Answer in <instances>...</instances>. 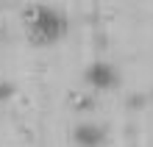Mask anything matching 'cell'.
Masks as SVG:
<instances>
[{"label":"cell","instance_id":"obj_1","mask_svg":"<svg viewBox=\"0 0 153 147\" xmlns=\"http://www.w3.org/2000/svg\"><path fill=\"white\" fill-rule=\"evenodd\" d=\"M70 20L64 11L53 6H33L28 14V42L33 47H50L64 39Z\"/></svg>","mask_w":153,"mask_h":147},{"label":"cell","instance_id":"obj_2","mask_svg":"<svg viewBox=\"0 0 153 147\" xmlns=\"http://www.w3.org/2000/svg\"><path fill=\"white\" fill-rule=\"evenodd\" d=\"M84 81L92 89L106 92V89H114L120 83V72H117V67L109 64V61H95V64H89L84 69Z\"/></svg>","mask_w":153,"mask_h":147},{"label":"cell","instance_id":"obj_3","mask_svg":"<svg viewBox=\"0 0 153 147\" xmlns=\"http://www.w3.org/2000/svg\"><path fill=\"white\" fill-rule=\"evenodd\" d=\"M106 136H109L106 128L92 122V119H81V122L73 128V142L78 147H100L106 142Z\"/></svg>","mask_w":153,"mask_h":147},{"label":"cell","instance_id":"obj_4","mask_svg":"<svg viewBox=\"0 0 153 147\" xmlns=\"http://www.w3.org/2000/svg\"><path fill=\"white\" fill-rule=\"evenodd\" d=\"M17 95V86L8 83V81H0V103H6V100H11Z\"/></svg>","mask_w":153,"mask_h":147}]
</instances>
